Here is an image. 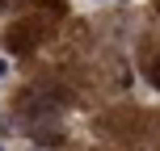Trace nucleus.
Instances as JSON below:
<instances>
[{
  "label": "nucleus",
  "instance_id": "20e7f679",
  "mask_svg": "<svg viewBox=\"0 0 160 151\" xmlns=\"http://www.w3.org/2000/svg\"><path fill=\"white\" fill-rule=\"evenodd\" d=\"M0 151H4V147H0Z\"/></svg>",
  "mask_w": 160,
  "mask_h": 151
},
{
  "label": "nucleus",
  "instance_id": "7ed1b4c3",
  "mask_svg": "<svg viewBox=\"0 0 160 151\" xmlns=\"http://www.w3.org/2000/svg\"><path fill=\"white\" fill-rule=\"evenodd\" d=\"M118 4H127V0H118Z\"/></svg>",
  "mask_w": 160,
  "mask_h": 151
},
{
  "label": "nucleus",
  "instance_id": "f03ea898",
  "mask_svg": "<svg viewBox=\"0 0 160 151\" xmlns=\"http://www.w3.org/2000/svg\"><path fill=\"white\" fill-rule=\"evenodd\" d=\"M152 84H156V88H160V63H156V67H152Z\"/></svg>",
  "mask_w": 160,
  "mask_h": 151
},
{
  "label": "nucleus",
  "instance_id": "f257e3e1",
  "mask_svg": "<svg viewBox=\"0 0 160 151\" xmlns=\"http://www.w3.org/2000/svg\"><path fill=\"white\" fill-rule=\"evenodd\" d=\"M4 80H8V59L0 55V84H4Z\"/></svg>",
  "mask_w": 160,
  "mask_h": 151
}]
</instances>
